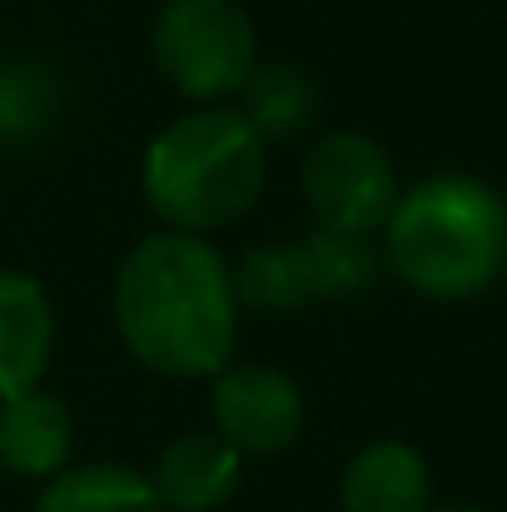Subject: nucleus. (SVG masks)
<instances>
[{
  "instance_id": "nucleus-2",
  "label": "nucleus",
  "mask_w": 507,
  "mask_h": 512,
  "mask_svg": "<svg viewBox=\"0 0 507 512\" xmlns=\"http://www.w3.org/2000/svg\"><path fill=\"white\" fill-rule=\"evenodd\" d=\"M383 264L433 304H468L507 274V199L478 174L408 184L383 224Z\"/></svg>"
},
{
  "instance_id": "nucleus-4",
  "label": "nucleus",
  "mask_w": 507,
  "mask_h": 512,
  "mask_svg": "<svg viewBox=\"0 0 507 512\" xmlns=\"http://www.w3.org/2000/svg\"><path fill=\"white\" fill-rule=\"evenodd\" d=\"M150 60L189 105H234L259 70V25L239 0H165L150 25Z\"/></svg>"
},
{
  "instance_id": "nucleus-5",
  "label": "nucleus",
  "mask_w": 507,
  "mask_h": 512,
  "mask_svg": "<svg viewBox=\"0 0 507 512\" xmlns=\"http://www.w3.org/2000/svg\"><path fill=\"white\" fill-rule=\"evenodd\" d=\"M373 279H378L373 239H348L314 224L294 239L254 244L234 264L239 309H259V314H299L309 304H343V299L368 294Z\"/></svg>"
},
{
  "instance_id": "nucleus-14",
  "label": "nucleus",
  "mask_w": 507,
  "mask_h": 512,
  "mask_svg": "<svg viewBox=\"0 0 507 512\" xmlns=\"http://www.w3.org/2000/svg\"><path fill=\"white\" fill-rule=\"evenodd\" d=\"M55 120V80L35 65H0V140L35 135Z\"/></svg>"
},
{
  "instance_id": "nucleus-6",
  "label": "nucleus",
  "mask_w": 507,
  "mask_h": 512,
  "mask_svg": "<svg viewBox=\"0 0 507 512\" xmlns=\"http://www.w3.org/2000/svg\"><path fill=\"white\" fill-rule=\"evenodd\" d=\"M299 194L309 204L314 229L348 234V239H373L383 234L403 184L393 155L363 135V130H324L299 160Z\"/></svg>"
},
{
  "instance_id": "nucleus-10",
  "label": "nucleus",
  "mask_w": 507,
  "mask_h": 512,
  "mask_svg": "<svg viewBox=\"0 0 507 512\" xmlns=\"http://www.w3.org/2000/svg\"><path fill=\"white\" fill-rule=\"evenodd\" d=\"M55 358V304L30 269H0V398L45 383Z\"/></svg>"
},
{
  "instance_id": "nucleus-9",
  "label": "nucleus",
  "mask_w": 507,
  "mask_h": 512,
  "mask_svg": "<svg viewBox=\"0 0 507 512\" xmlns=\"http://www.w3.org/2000/svg\"><path fill=\"white\" fill-rule=\"evenodd\" d=\"M75 463V413L45 383L0 398V468L25 483H50Z\"/></svg>"
},
{
  "instance_id": "nucleus-12",
  "label": "nucleus",
  "mask_w": 507,
  "mask_h": 512,
  "mask_svg": "<svg viewBox=\"0 0 507 512\" xmlns=\"http://www.w3.org/2000/svg\"><path fill=\"white\" fill-rule=\"evenodd\" d=\"M30 512H165L145 468L130 463H70L50 483H40V498Z\"/></svg>"
},
{
  "instance_id": "nucleus-1",
  "label": "nucleus",
  "mask_w": 507,
  "mask_h": 512,
  "mask_svg": "<svg viewBox=\"0 0 507 512\" xmlns=\"http://www.w3.org/2000/svg\"><path fill=\"white\" fill-rule=\"evenodd\" d=\"M110 314L125 353L174 383L214 378L239 348L234 264L219 244L179 229L145 234L115 269Z\"/></svg>"
},
{
  "instance_id": "nucleus-15",
  "label": "nucleus",
  "mask_w": 507,
  "mask_h": 512,
  "mask_svg": "<svg viewBox=\"0 0 507 512\" xmlns=\"http://www.w3.org/2000/svg\"><path fill=\"white\" fill-rule=\"evenodd\" d=\"M433 512H488V508H473V503H448V508H433Z\"/></svg>"
},
{
  "instance_id": "nucleus-13",
  "label": "nucleus",
  "mask_w": 507,
  "mask_h": 512,
  "mask_svg": "<svg viewBox=\"0 0 507 512\" xmlns=\"http://www.w3.org/2000/svg\"><path fill=\"white\" fill-rule=\"evenodd\" d=\"M234 110L274 145V140L299 135V130L314 120L319 90H314V80H309L299 65H289V60H259V70H254L249 85L239 90Z\"/></svg>"
},
{
  "instance_id": "nucleus-7",
  "label": "nucleus",
  "mask_w": 507,
  "mask_h": 512,
  "mask_svg": "<svg viewBox=\"0 0 507 512\" xmlns=\"http://www.w3.org/2000/svg\"><path fill=\"white\" fill-rule=\"evenodd\" d=\"M209 428L239 458H279L309 428V393L289 368L229 363L209 378Z\"/></svg>"
},
{
  "instance_id": "nucleus-8",
  "label": "nucleus",
  "mask_w": 507,
  "mask_h": 512,
  "mask_svg": "<svg viewBox=\"0 0 507 512\" xmlns=\"http://www.w3.org/2000/svg\"><path fill=\"white\" fill-rule=\"evenodd\" d=\"M145 478L165 512H219L244 483V458L214 428H189L155 453Z\"/></svg>"
},
{
  "instance_id": "nucleus-11",
  "label": "nucleus",
  "mask_w": 507,
  "mask_h": 512,
  "mask_svg": "<svg viewBox=\"0 0 507 512\" xmlns=\"http://www.w3.org/2000/svg\"><path fill=\"white\" fill-rule=\"evenodd\" d=\"M338 512H433V468L403 438L363 443L338 473Z\"/></svg>"
},
{
  "instance_id": "nucleus-3",
  "label": "nucleus",
  "mask_w": 507,
  "mask_h": 512,
  "mask_svg": "<svg viewBox=\"0 0 507 512\" xmlns=\"http://www.w3.org/2000/svg\"><path fill=\"white\" fill-rule=\"evenodd\" d=\"M269 184V140L234 105H189L140 155V194L179 234L239 224Z\"/></svg>"
}]
</instances>
